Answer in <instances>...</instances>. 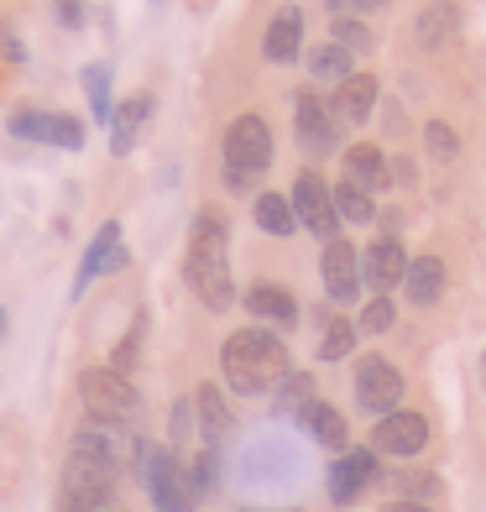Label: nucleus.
Masks as SVG:
<instances>
[{
    "label": "nucleus",
    "mask_w": 486,
    "mask_h": 512,
    "mask_svg": "<svg viewBox=\"0 0 486 512\" xmlns=\"http://www.w3.org/2000/svg\"><path fill=\"white\" fill-rule=\"evenodd\" d=\"M220 371L230 392H241V398H267V392H277L293 366H288V345L277 340L272 330H262V324H251V330H236L225 345H220Z\"/></svg>",
    "instance_id": "nucleus-1"
},
{
    "label": "nucleus",
    "mask_w": 486,
    "mask_h": 512,
    "mask_svg": "<svg viewBox=\"0 0 486 512\" xmlns=\"http://www.w3.org/2000/svg\"><path fill=\"white\" fill-rule=\"evenodd\" d=\"M183 272H189V288L199 293V304H204V309L225 314L230 304H236V277H230L225 220L215 215V209H204V215L194 220V236H189V262H183Z\"/></svg>",
    "instance_id": "nucleus-2"
},
{
    "label": "nucleus",
    "mask_w": 486,
    "mask_h": 512,
    "mask_svg": "<svg viewBox=\"0 0 486 512\" xmlns=\"http://www.w3.org/2000/svg\"><path fill=\"white\" fill-rule=\"evenodd\" d=\"M267 168H272V126L262 115H236L225 131V189L251 194Z\"/></svg>",
    "instance_id": "nucleus-3"
},
{
    "label": "nucleus",
    "mask_w": 486,
    "mask_h": 512,
    "mask_svg": "<svg viewBox=\"0 0 486 512\" xmlns=\"http://www.w3.org/2000/svg\"><path fill=\"white\" fill-rule=\"evenodd\" d=\"M136 476L147 481L157 512H194V507L204 502L199 486H194V476H189V460H183L178 450L142 445V455H136Z\"/></svg>",
    "instance_id": "nucleus-4"
},
{
    "label": "nucleus",
    "mask_w": 486,
    "mask_h": 512,
    "mask_svg": "<svg viewBox=\"0 0 486 512\" xmlns=\"http://www.w3.org/2000/svg\"><path fill=\"white\" fill-rule=\"evenodd\" d=\"M115 486H121V471H110L100 460L68 455L63 465V507L68 512H115Z\"/></svg>",
    "instance_id": "nucleus-5"
},
{
    "label": "nucleus",
    "mask_w": 486,
    "mask_h": 512,
    "mask_svg": "<svg viewBox=\"0 0 486 512\" xmlns=\"http://www.w3.org/2000/svg\"><path fill=\"white\" fill-rule=\"evenodd\" d=\"M79 398L89 408V418H110V424H131L142 413V398H136L131 377H121L115 366H95L79 377Z\"/></svg>",
    "instance_id": "nucleus-6"
},
{
    "label": "nucleus",
    "mask_w": 486,
    "mask_h": 512,
    "mask_svg": "<svg viewBox=\"0 0 486 512\" xmlns=\"http://www.w3.org/2000/svg\"><path fill=\"white\" fill-rule=\"evenodd\" d=\"M74 455L100 460V465H110V471H126V465H136V455H142V439H136L126 424L89 418V424H79V434H74Z\"/></svg>",
    "instance_id": "nucleus-7"
},
{
    "label": "nucleus",
    "mask_w": 486,
    "mask_h": 512,
    "mask_svg": "<svg viewBox=\"0 0 486 512\" xmlns=\"http://www.w3.org/2000/svg\"><path fill=\"white\" fill-rule=\"evenodd\" d=\"M288 204H293L298 225L314 230V236H319L324 246L340 241V236H335V230H340V215H335V189H330V183H324L319 173H298V178H293Z\"/></svg>",
    "instance_id": "nucleus-8"
},
{
    "label": "nucleus",
    "mask_w": 486,
    "mask_h": 512,
    "mask_svg": "<svg viewBox=\"0 0 486 512\" xmlns=\"http://www.w3.org/2000/svg\"><path fill=\"white\" fill-rule=\"evenodd\" d=\"M11 136L37 147H58V152H79L84 147V121L63 110H16L11 115Z\"/></svg>",
    "instance_id": "nucleus-9"
},
{
    "label": "nucleus",
    "mask_w": 486,
    "mask_h": 512,
    "mask_svg": "<svg viewBox=\"0 0 486 512\" xmlns=\"http://www.w3.org/2000/svg\"><path fill=\"white\" fill-rule=\"evenodd\" d=\"M398 398H403V371L392 366L387 356H361L356 361V403L366 413H398Z\"/></svg>",
    "instance_id": "nucleus-10"
},
{
    "label": "nucleus",
    "mask_w": 486,
    "mask_h": 512,
    "mask_svg": "<svg viewBox=\"0 0 486 512\" xmlns=\"http://www.w3.org/2000/svg\"><path fill=\"white\" fill-rule=\"evenodd\" d=\"M293 126H298L304 152H314V157H330L340 147V121H335V110L324 105L314 89H304V95L293 100Z\"/></svg>",
    "instance_id": "nucleus-11"
},
{
    "label": "nucleus",
    "mask_w": 486,
    "mask_h": 512,
    "mask_svg": "<svg viewBox=\"0 0 486 512\" xmlns=\"http://www.w3.org/2000/svg\"><path fill=\"white\" fill-rule=\"evenodd\" d=\"M424 445H429V418H424V413H408V408L387 413L382 424L372 429V450H377V455H392V460L419 455Z\"/></svg>",
    "instance_id": "nucleus-12"
},
{
    "label": "nucleus",
    "mask_w": 486,
    "mask_h": 512,
    "mask_svg": "<svg viewBox=\"0 0 486 512\" xmlns=\"http://www.w3.org/2000/svg\"><path fill=\"white\" fill-rule=\"evenodd\" d=\"M126 262H131V251L121 246V225H115V220H105V225L95 230V241H89L84 262H79V277H74V298H84V288L95 283V277H105V272H121Z\"/></svg>",
    "instance_id": "nucleus-13"
},
{
    "label": "nucleus",
    "mask_w": 486,
    "mask_h": 512,
    "mask_svg": "<svg viewBox=\"0 0 486 512\" xmlns=\"http://www.w3.org/2000/svg\"><path fill=\"white\" fill-rule=\"evenodd\" d=\"M319 272H324V293H330L335 304H356V293H361L366 277H361V256H356L351 241H330V246H324Z\"/></svg>",
    "instance_id": "nucleus-14"
},
{
    "label": "nucleus",
    "mask_w": 486,
    "mask_h": 512,
    "mask_svg": "<svg viewBox=\"0 0 486 512\" xmlns=\"http://www.w3.org/2000/svg\"><path fill=\"white\" fill-rule=\"evenodd\" d=\"M408 262H413V256L403 251V241H398V236H377V241H372V251L361 256V277H366V283H372V288L387 298V293L408 277Z\"/></svg>",
    "instance_id": "nucleus-15"
},
{
    "label": "nucleus",
    "mask_w": 486,
    "mask_h": 512,
    "mask_svg": "<svg viewBox=\"0 0 486 512\" xmlns=\"http://www.w3.org/2000/svg\"><path fill=\"white\" fill-rule=\"evenodd\" d=\"M372 481H377V450H345V455L330 465V497H335L340 507H351Z\"/></svg>",
    "instance_id": "nucleus-16"
},
{
    "label": "nucleus",
    "mask_w": 486,
    "mask_h": 512,
    "mask_svg": "<svg viewBox=\"0 0 486 512\" xmlns=\"http://www.w3.org/2000/svg\"><path fill=\"white\" fill-rule=\"evenodd\" d=\"M298 48H304V11H298V6H283V11L267 21L262 58H267V63H293Z\"/></svg>",
    "instance_id": "nucleus-17"
},
{
    "label": "nucleus",
    "mask_w": 486,
    "mask_h": 512,
    "mask_svg": "<svg viewBox=\"0 0 486 512\" xmlns=\"http://www.w3.org/2000/svg\"><path fill=\"white\" fill-rule=\"evenodd\" d=\"M330 110H335V121H345V126L372 121V110H377V79L372 74H351V79L335 89Z\"/></svg>",
    "instance_id": "nucleus-18"
},
{
    "label": "nucleus",
    "mask_w": 486,
    "mask_h": 512,
    "mask_svg": "<svg viewBox=\"0 0 486 512\" xmlns=\"http://www.w3.org/2000/svg\"><path fill=\"white\" fill-rule=\"evenodd\" d=\"M147 121H152V95H131L126 110H115V121H110V152L115 157L136 152V136H142Z\"/></svg>",
    "instance_id": "nucleus-19"
},
{
    "label": "nucleus",
    "mask_w": 486,
    "mask_h": 512,
    "mask_svg": "<svg viewBox=\"0 0 486 512\" xmlns=\"http://www.w3.org/2000/svg\"><path fill=\"white\" fill-rule=\"evenodd\" d=\"M345 183H356V189H366V194L387 189V162L372 142H356L351 152H345Z\"/></svg>",
    "instance_id": "nucleus-20"
},
{
    "label": "nucleus",
    "mask_w": 486,
    "mask_h": 512,
    "mask_svg": "<svg viewBox=\"0 0 486 512\" xmlns=\"http://www.w3.org/2000/svg\"><path fill=\"white\" fill-rule=\"evenodd\" d=\"M403 288H408V298H413L419 309L439 304V293H445V262H439V256H413Z\"/></svg>",
    "instance_id": "nucleus-21"
},
{
    "label": "nucleus",
    "mask_w": 486,
    "mask_h": 512,
    "mask_svg": "<svg viewBox=\"0 0 486 512\" xmlns=\"http://www.w3.org/2000/svg\"><path fill=\"white\" fill-rule=\"evenodd\" d=\"M194 413H199V429H204V450H220V439L230 434V408L220 398V387L204 382L194 392Z\"/></svg>",
    "instance_id": "nucleus-22"
},
{
    "label": "nucleus",
    "mask_w": 486,
    "mask_h": 512,
    "mask_svg": "<svg viewBox=\"0 0 486 512\" xmlns=\"http://www.w3.org/2000/svg\"><path fill=\"white\" fill-rule=\"evenodd\" d=\"M246 309L267 319V324H293L298 319V304H293V293L288 288H277V283H257L246 293Z\"/></svg>",
    "instance_id": "nucleus-23"
},
{
    "label": "nucleus",
    "mask_w": 486,
    "mask_h": 512,
    "mask_svg": "<svg viewBox=\"0 0 486 512\" xmlns=\"http://www.w3.org/2000/svg\"><path fill=\"white\" fill-rule=\"evenodd\" d=\"M455 27H460V11L450 6V0H434V6H424V16H419V48L439 53L455 37Z\"/></svg>",
    "instance_id": "nucleus-24"
},
{
    "label": "nucleus",
    "mask_w": 486,
    "mask_h": 512,
    "mask_svg": "<svg viewBox=\"0 0 486 512\" xmlns=\"http://www.w3.org/2000/svg\"><path fill=\"white\" fill-rule=\"evenodd\" d=\"M314 403H319V392H314V377H309V371H293V377L272 392V408L283 413V418H304Z\"/></svg>",
    "instance_id": "nucleus-25"
},
{
    "label": "nucleus",
    "mask_w": 486,
    "mask_h": 512,
    "mask_svg": "<svg viewBox=\"0 0 486 512\" xmlns=\"http://www.w3.org/2000/svg\"><path fill=\"white\" fill-rule=\"evenodd\" d=\"M298 424L309 429V439H319V445H330V450H345V418H340V408H330V403H314Z\"/></svg>",
    "instance_id": "nucleus-26"
},
{
    "label": "nucleus",
    "mask_w": 486,
    "mask_h": 512,
    "mask_svg": "<svg viewBox=\"0 0 486 512\" xmlns=\"http://www.w3.org/2000/svg\"><path fill=\"white\" fill-rule=\"evenodd\" d=\"M84 95H89V115H95L100 126L115 121V100H110V63H84Z\"/></svg>",
    "instance_id": "nucleus-27"
},
{
    "label": "nucleus",
    "mask_w": 486,
    "mask_h": 512,
    "mask_svg": "<svg viewBox=\"0 0 486 512\" xmlns=\"http://www.w3.org/2000/svg\"><path fill=\"white\" fill-rule=\"evenodd\" d=\"M309 74H314V79L345 84V79L356 74V53H345L340 42H324V48H314V58H309Z\"/></svg>",
    "instance_id": "nucleus-28"
},
{
    "label": "nucleus",
    "mask_w": 486,
    "mask_h": 512,
    "mask_svg": "<svg viewBox=\"0 0 486 512\" xmlns=\"http://www.w3.org/2000/svg\"><path fill=\"white\" fill-rule=\"evenodd\" d=\"M257 225L267 230V236H293L298 215H293V204L283 194H257Z\"/></svg>",
    "instance_id": "nucleus-29"
},
{
    "label": "nucleus",
    "mask_w": 486,
    "mask_h": 512,
    "mask_svg": "<svg viewBox=\"0 0 486 512\" xmlns=\"http://www.w3.org/2000/svg\"><path fill=\"white\" fill-rule=\"evenodd\" d=\"M335 215L340 220H351V225H366V220H372L377 215V204H372V194H366V189H356V183H335Z\"/></svg>",
    "instance_id": "nucleus-30"
},
{
    "label": "nucleus",
    "mask_w": 486,
    "mask_h": 512,
    "mask_svg": "<svg viewBox=\"0 0 486 512\" xmlns=\"http://www.w3.org/2000/svg\"><path fill=\"white\" fill-rule=\"evenodd\" d=\"M356 351V324L351 319H330L324 324V340H319V356L324 361H345Z\"/></svg>",
    "instance_id": "nucleus-31"
},
{
    "label": "nucleus",
    "mask_w": 486,
    "mask_h": 512,
    "mask_svg": "<svg viewBox=\"0 0 486 512\" xmlns=\"http://www.w3.org/2000/svg\"><path fill=\"white\" fill-rule=\"evenodd\" d=\"M392 486H398V502H429L439 492V476L434 471H398Z\"/></svg>",
    "instance_id": "nucleus-32"
},
{
    "label": "nucleus",
    "mask_w": 486,
    "mask_h": 512,
    "mask_svg": "<svg viewBox=\"0 0 486 512\" xmlns=\"http://www.w3.org/2000/svg\"><path fill=\"white\" fill-rule=\"evenodd\" d=\"M424 142H429V152H434L439 162H450V157L460 152V136H455V126H445V121H429V126H424Z\"/></svg>",
    "instance_id": "nucleus-33"
},
{
    "label": "nucleus",
    "mask_w": 486,
    "mask_h": 512,
    "mask_svg": "<svg viewBox=\"0 0 486 512\" xmlns=\"http://www.w3.org/2000/svg\"><path fill=\"white\" fill-rule=\"evenodd\" d=\"M335 42H340L345 53H366V48H372V32H366L356 16H340L335 21Z\"/></svg>",
    "instance_id": "nucleus-34"
},
{
    "label": "nucleus",
    "mask_w": 486,
    "mask_h": 512,
    "mask_svg": "<svg viewBox=\"0 0 486 512\" xmlns=\"http://www.w3.org/2000/svg\"><path fill=\"white\" fill-rule=\"evenodd\" d=\"M361 330H366V335L392 330V298H372V304L361 309Z\"/></svg>",
    "instance_id": "nucleus-35"
},
{
    "label": "nucleus",
    "mask_w": 486,
    "mask_h": 512,
    "mask_svg": "<svg viewBox=\"0 0 486 512\" xmlns=\"http://www.w3.org/2000/svg\"><path fill=\"white\" fill-rule=\"evenodd\" d=\"M53 6H58V16H63V27H68V32H79V27H84V0H53Z\"/></svg>",
    "instance_id": "nucleus-36"
},
{
    "label": "nucleus",
    "mask_w": 486,
    "mask_h": 512,
    "mask_svg": "<svg viewBox=\"0 0 486 512\" xmlns=\"http://www.w3.org/2000/svg\"><path fill=\"white\" fill-rule=\"evenodd\" d=\"M189 429H194V408L178 403V408H173V445H183V439H189Z\"/></svg>",
    "instance_id": "nucleus-37"
},
{
    "label": "nucleus",
    "mask_w": 486,
    "mask_h": 512,
    "mask_svg": "<svg viewBox=\"0 0 486 512\" xmlns=\"http://www.w3.org/2000/svg\"><path fill=\"white\" fill-rule=\"evenodd\" d=\"M345 6H356V11H377V6H387V0H330V11H345Z\"/></svg>",
    "instance_id": "nucleus-38"
},
{
    "label": "nucleus",
    "mask_w": 486,
    "mask_h": 512,
    "mask_svg": "<svg viewBox=\"0 0 486 512\" xmlns=\"http://www.w3.org/2000/svg\"><path fill=\"white\" fill-rule=\"evenodd\" d=\"M382 512H429V507H424V502H398V497H392Z\"/></svg>",
    "instance_id": "nucleus-39"
},
{
    "label": "nucleus",
    "mask_w": 486,
    "mask_h": 512,
    "mask_svg": "<svg viewBox=\"0 0 486 512\" xmlns=\"http://www.w3.org/2000/svg\"><path fill=\"white\" fill-rule=\"evenodd\" d=\"M481 382H486V356H481Z\"/></svg>",
    "instance_id": "nucleus-40"
},
{
    "label": "nucleus",
    "mask_w": 486,
    "mask_h": 512,
    "mask_svg": "<svg viewBox=\"0 0 486 512\" xmlns=\"http://www.w3.org/2000/svg\"><path fill=\"white\" fill-rule=\"evenodd\" d=\"M0 335H6V314H0Z\"/></svg>",
    "instance_id": "nucleus-41"
},
{
    "label": "nucleus",
    "mask_w": 486,
    "mask_h": 512,
    "mask_svg": "<svg viewBox=\"0 0 486 512\" xmlns=\"http://www.w3.org/2000/svg\"><path fill=\"white\" fill-rule=\"evenodd\" d=\"M246 512H262V507H246Z\"/></svg>",
    "instance_id": "nucleus-42"
},
{
    "label": "nucleus",
    "mask_w": 486,
    "mask_h": 512,
    "mask_svg": "<svg viewBox=\"0 0 486 512\" xmlns=\"http://www.w3.org/2000/svg\"><path fill=\"white\" fill-rule=\"evenodd\" d=\"M63 512H68V507H63Z\"/></svg>",
    "instance_id": "nucleus-43"
}]
</instances>
